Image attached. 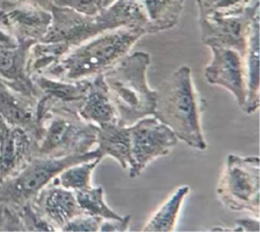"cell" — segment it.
<instances>
[{
    "instance_id": "obj_26",
    "label": "cell",
    "mask_w": 260,
    "mask_h": 232,
    "mask_svg": "<svg viewBox=\"0 0 260 232\" xmlns=\"http://www.w3.org/2000/svg\"><path fill=\"white\" fill-rule=\"evenodd\" d=\"M104 219L98 216L81 213L69 220L61 231L63 232H98Z\"/></svg>"
},
{
    "instance_id": "obj_30",
    "label": "cell",
    "mask_w": 260,
    "mask_h": 232,
    "mask_svg": "<svg viewBox=\"0 0 260 232\" xmlns=\"http://www.w3.org/2000/svg\"><path fill=\"white\" fill-rule=\"evenodd\" d=\"M18 45V41L3 26L0 25V49L15 48Z\"/></svg>"
},
{
    "instance_id": "obj_15",
    "label": "cell",
    "mask_w": 260,
    "mask_h": 232,
    "mask_svg": "<svg viewBox=\"0 0 260 232\" xmlns=\"http://www.w3.org/2000/svg\"><path fill=\"white\" fill-rule=\"evenodd\" d=\"M0 116L9 124L31 133L37 141L40 136L38 99L12 90L0 78Z\"/></svg>"
},
{
    "instance_id": "obj_7",
    "label": "cell",
    "mask_w": 260,
    "mask_h": 232,
    "mask_svg": "<svg viewBox=\"0 0 260 232\" xmlns=\"http://www.w3.org/2000/svg\"><path fill=\"white\" fill-rule=\"evenodd\" d=\"M52 19L43 42H66L78 46L107 31L123 27L116 8L111 4L95 15L80 13L72 8L53 3L50 9Z\"/></svg>"
},
{
    "instance_id": "obj_16",
    "label": "cell",
    "mask_w": 260,
    "mask_h": 232,
    "mask_svg": "<svg viewBox=\"0 0 260 232\" xmlns=\"http://www.w3.org/2000/svg\"><path fill=\"white\" fill-rule=\"evenodd\" d=\"M34 43L20 41L15 48L0 49V78L12 90L39 99V92L26 71L27 53Z\"/></svg>"
},
{
    "instance_id": "obj_18",
    "label": "cell",
    "mask_w": 260,
    "mask_h": 232,
    "mask_svg": "<svg viewBox=\"0 0 260 232\" xmlns=\"http://www.w3.org/2000/svg\"><path fill=\"white\" fill-rule=\"evenodd\" d=\"M247 72V97L243 111L254 113L259 107L260 100V13L252 19L245 53Z\"/></svg>"
},
{
    "instance_id": "obj_20",
    "label": "cell",
    "mask_w": 260,
    "mask_h": 232,
    "mask_svg": "<svg viewBox=\"0 0 260 232\" xmlns=\"http://www.w3.org/2000/svg\"><path fill=\"white\" fill-rule=\"evenodd\" d=\"M185 0H140L147 35L173 28L180 20Z\"/></svg>"
},
{
    "instance_id": "obj_6",
    "label": "cell",
    "mask_w": 260,
    "mask_h": 232,
    "mask_svg": "<svg viewBox=\"0 0 260 232\" xmlns=\"http://www.w3.org/2000/svg\"><path fill=\"white\" fill-rule=\"evenodd\" d=\"M216 194L222 205L231 211L247 212L259 219V157L230 154L219 177Z\"/></svg>"
},
{
    "instance_id": "obj_9",
    "label": "cell",
    "mask_w": 260,
    "mask_h": 232,
    "mask_svg": "<svg viewBox=\"0 0 260 232\" xmlns=\"http://www.w3.org/2000/svg\"><path fill=\"white\" fill-rule=\"evenodd\" d=\"M257 13H259V0L253 1L240 13L199 18L203 45L232 48L245 57L251 22Z\"/></svg>"
},
{
    "instance_id": "obj_8",
    "label": "cell",
    "mask_w": 260,
    "mask_h": 232,
    "mask_svg": "<svg viewBox=\"0 0 260 232\" xmlns=\"http://www.w3.org/2000/svg\"><path fill=\"white\" fill-rule=\"evenodd\" d=\"M133 168L131 178L138 177L153 160L169 154L178 142L173 130L154 116H146L129 126Z\"/></svg>"
},
{
    "instance_id": "obj_21",
    "label": "cell",
    "mask_w": 260,
    "mask_h": 232,
    "mask_svg": "<svg viewBox=\"0 0 260 232\" xmlns=\"http://www.w3.org/2000/svg\"><path fill=\"white\" fill-rule=\"evenodd\" d=\"M188 185L179 186L170 197L154 212L142 228L144 232H172L175 230L181 207L189 194Z\"/></svg>"
},
{
    "instance_id": "obj_14",
    "label": "cell",
    "mask_w": 260,
    "mask_h": 232,
    "mask_svg": "<svg viewBox=\"0 0 260 232\" xmlns=\"http://www.w3.org/2000/svg\"><path fill=\"white\" fill-rule=\"evenodd\" d=\"M30 205L54 231H61L69 220L83 213L74 191L62 187L55 178L38 193Z\"/></svg>"
},
{
    "instance_id": "obj_24",
    "label": "cell",
    "mask_w": 260,
    "mask_h": 232,
    "mask_svg": "<svg viewBox=\"0 0 260 232\" xmlns=\"http://www.w3.org/2000/svg\"><path fill=\"white\" fill-rule=\"evenodd\" d=\"M76 200L82 212L98 216L104 220H122L123 217L113 211L104 199V188L103 186L92 187L74 191Z\"/></svg>"
},
{
    "instance_id": "obj_25",
    "label": "cell",
    "mask_w": 260,
    "mask_h": 232,
    "mask_svg": "<svg viewBox=\"0 0 260 232\" xmlns=\"http://www.w3.org/2000/svg\"><path fill=\"white\" fill-rule=\"evenodd\" d=\"M255 0H196L199 18L245 11Z\"/></svg>"
},
{
    "instance_id": "obj_1",
    "label": "cell",
    "mask_w": 260,
    "mask_h": 232,
    "mask_svg": "<svg viewBox=\"0 0 260 232\" xmlns=\"http://www.w3.org/2000/svg\"><path fill=\"white\" fill-rule=\"evenodd\" d=\"M155 91L153 116L170 127L178 139L193 149L206 150L201 127L203 99L193 83L190 67H179Z\"/></svg>"
},
{
    "instance_id": "obj_11",
    "label": "cell",
    "mask_w": 260,
    "mask_h": 232,
    "mask_svg": "<svg viewBox=\"0 0 260 232\" xmlns=\"http://www.w3.org/2000/svg\"><path fill=\"white\" fill-rule=\"evenodd\" d=\"M52 15L38 5L24 1H3L0 8V25L18 42L41 41L51 23Z\"/></svg>"
},
{
    "instance_id": "obj_12",
    "label": "cell",
    "mask_w": 260,
    "mask_h": 232,
    "mask_svg": "<svg viewBox=\"0 0 260 232\" xmlns=\"http://www.w3.org/2000/svg\"><path fill=\"white\" fill-rule=\"evenodd\" d=\"M30 78L39 92V123L42 116L50 110H68L78 113L90 84V77L60 80L43 74H34Z\"/></svg>"
},
{
    "instance_id": "obj_13",
    "label": "cell",
    "mask_w": 260,
    "mask_h": 232,
    "mask_svg": "<svg viewBox=\"0 0 260 232\" xmlns=\"http://www.w3.org/2000/svg\"><path fill=\"white\" fill-rule=\"evenodd\" d=\"M36 137L0 116V183L20 171L36 156Z\"/></svg>"
},
{
    "instance_id": "obj_2",
    "label": "cell",
    "mask_w": 260,
    "mask_h": 232,
    "mask_svg": "<svg viewBox=\"0 0 260 232\" xmlns=\"http://www.w3.org/2000/svg\"><path fill=\"white\" fill-rule=\"evenodd\" d=\"M143 36L142 31L133 27L107 31L72 47L43 75L60 80H77L104 73L123 59Z\"/></svg>"
},
{
    "instance_id": "obj_5",
    "label": "cell",
    "mask_w": 260,
    "mask_h": 232,
    "mask_svg": "<svg viewBox=\"0 0 260 232\" xmlns=\"http://www.w3.org/2000/svg\"><path fill=\"white\" fill-rule=\"evenodd\" d=\"M96 157L102 158L96 148L84 154L60 158L35 156L15 175L0 183V201L9 202L12 208L19 210L31 202L38 193L66 167Z\"/></svg>"
},
{
    "instance_id": "obj_29",
    "label": "cell",
    "mask_w": 260,
    "mask_h": 232,
    "mask_svg": "<svg viewBox=\"0 0 260 232\" xmlns=\"http://www.w3.org/2000/svg\"><path fill=\"white\" fill-rule=\"evenodd\" d=\"M236 225L238 228L235 229V231H259V219H240L236 221Z\"/></svg>"
},
{
    "instance_id": "obj_32",
    "label": "cell",
    "mask_w": 260,
    "mask_h": 232,
    "mask_svg": "<svg viewBox=\"0 0 260 232\" xmlns=\"http://www.w3.org/2000/svg\"><path fill=\"white\" fill-rule=\"evenodd\" d=\"M115 0H104V7H108L109 5H111Z\"/></svg>"
},
{
    "instance_id": "obj_10",
    "label": "cell",
    "mask_w": 260,
    "mask_h": 232,
    "mask_svg": "<svg viewBox=\"0 0 260 232\" xmlns=\"http://www.w3.org/2000/svg\"><path fill=\"white\" fill-rule=\"evenodd\" d=\"M209 49L212 58L204 69L207 82L230 91L238 105L243 109L247 97L245 57L232 48L211 46Z\"/></svg>"
},
{
    "instance_id": "obj_22",
    "label": "cell",
    "mask_w": 260,
    "mask_h": 232,
    "mask_svg": "<svg viewBox=\"0 0 260 232\" xmlns=\"http://www.w3.org/2000/svg\"><path fill=\"white\" fill-rule=\"evenodd\" d=\"M72 47L66 42L34 43L27 53L26 71L29 76L43 74L49 67L57 63Z\"/></svg>"
},
{
    "instance_id": "obj_17",
    "label": "cell",
    "mask_w": 260,
    "mask_h": 232,
    "mask_svg": "<svg viewBox=\"0 0 260 232\" xmlns=\"http://www.w3.org/2000/svg\"><path fill=\"white\" fill-rule=\"evenodd\" d=\"M78 114L83 120L98 126L117 124L116 110L111 101L104 73L90 77V84L78 109Z\"/></svg>"
},
{
    "instance_id": "obj_4",
    "label": "cell",
    "mask_w": 260,
    "mask_h": 232,
    "mask_svg": "<svg viewBox=\"0 0 260 232\" xmlns=\"http://www.w3.org/2000/svg\"><path fill=\"white\" fill-rule=\"evenodd\" d=\"M99 126L77 112L50 110L40 119L36 156L60 158L84 154L96 146Z\"/></svg>"
},
{
    "instance_id": "obj_23",
    "label": "cell",
    "mask_w": 260,
    "mask_h": 232,
    "mask_svg": "<svg viewBox=\"0 0 260 232\" xmlns=\"http://www.w3.org/2000/svg\"><path fill=\"white\" fill-rule=\"evenodd\" d=\"M101 160V157H96L70 165L62 170L55 179L62 187L72 191L89 188L91 186V174Z\"/></svg>"
},
{
    "instance_id": "obj_27",
    "label": "cell",
    "mask_w": 260,
    "mask_h": 232,
    "mask_svg": "<svg viewBox=\"0 0 260 232\" xmlns=\"http://www.w3.org/2000/svg\"><path fill=\"white\" fill-rule=\"evenodd\" d=\"M53 3L72 8L87 15H95L105 8L104 0H53Z\"/></svg>"
},
{
    "instance_id": "obj_31",
    "label": "cell",
    "mask_w": 260,
    "mask_h": 232,
    "mask_svg": "<svg viewBox=\"0 0 260 232\" xmlns=\"http://www.w3.org/2000/svg\"><path fill=\"white\" fill-rule=\"evenodd\" d=\"M18 1H24V2L31 3V4L38 5L46 10H49V11L53 5V0H18Z\"/></svg>"
},
{
    "instance_id": "obj_3",
    "label": "cell",
    "mask_w": 260,
    "mask_h": 232,
    "mask_svg": "<svg viewBox=\"0 0 260 232\" xmlns=\"http://www.w3.org/2000/svg\"><path fill=\"white\" fill-rule=\"evenodd\" d=\"M150 55L144 51L127 54L114 67L104 72L111 101L116 110L117 124L130 126L137 120L153 116L156 91L148 85L146 72Z\"/></svg>"
},
{
    "instance_id": "obj_19",
    "label": "cell",
    "mask_w": 260,
    "mask_h": 232,
    "mask_svg": "<svg viewBox=\"0 0 260 232\" xmlns=\"http://www.w3.org/2000/svg\"><path fill=\"white\" fill-rule=\"evenodd\" d=\"M96 146L102 158L112 157L124 170L130 171L133 168L129 126L118 124L99 126Z\"/></svg>"
},
{
    "instance_id": "obj_28",
    "label": "cell",
    "mask_w": 260,
    "mask_h": 232,
    "mask_svg": "<svg viewBox=\"0 0 260 232\" xmlns=\"http://www.w3.org/2000/svg\"><path fill=\"white\" fill-rule=\"evenodd\" d=\"M131 221V215L123 217L122 220H103L99 231L101 232H125L128 231Z\"/></svg>"
}]
</instances>
